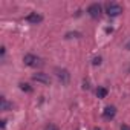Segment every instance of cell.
<instances>
[{
    "label": "cell",
    "instance_id": "8fae6325",
    "mask_svg": "<svg viewBox=\"0 0 130 130\" xmlns=\"http://www.w3.org/2000/svg\"><path fill=\"white\" fill-rule=\"evenodd\" d=\"M92 64H93V66H100V64H101V57H95Z\"/></svg>",
    "mask_w": 130,
    "mask_h": 130
},
{
    "label": "cell",
    "instance_id": "e0dca14e",
    "mask_svg": "<svg viewBox=\"0 0 130 130\" xmlns=\"http://www.w3.org/2000/svg\"><path fill=\"white\" fill-rule=\"evenodd\" d=\"M93 130H101V128H93Z\"/></svg>",
    "mask_w": 130,
    "mask_h": 130
},
{
    "label": "cell",
    "instance_id": "9a60e30c",
    "mask_svg": "<svg viewBox=\"0 0 130 130\" xmlns=\"http://www.w3.org/2000/svg\"><path fill=\"white\" fill-rule=\"evenodd\" d=\"M71 35H72V34H66V37H71ZM74 35H75V37H81V34H78V32H75Z\"/></svg>",
    "mask_w": 130,
    "mask_h": 130
},
{
    "label": "cell",
    "instance_id": "277c9868",
    "mask_svg": "<svg viewBox=\"0 0 130 130\" xmlns=\"http://www.w3.org/2000/svg\"><path fill=\"white\" fill-rule=\"evenodd\" d=\"M32 80L37 81V83H41V84H44V86L51 84V78H49L46 74H43V72H37V74H34V75H32Z\"/></svg>",
    "mask_w": 130,
    "mask_h": 130
},
{
    "label": "cell",
    "instance_id": "9c48e42d",
    "mask_svg": "<svg viewBox=\"0 0 130 130\" xmlns=\"http://www.w3.org/2000/svg\"><path fill=\"white\" fill-rule=\"evenodd\" d=\"M0 103H2V110H8L9 107H12V104H9V103L6 101V98H5V96H2Z\"/></svg>",
    "mask_w": 130,
    "mask_h": 130
},
{
    "label": "cell",
    "instance_id": "7c38bea8",
    "mask_svg": "<svg viewBox=\"0 0 130 130\" xmlns=\"http://www.w3.org/2000/svg\"><path fill=\"white\" fill-rule=\"evenodd\" d=\"M44 130H58V127H57V125H54V124H49Z\"/></svg>",
    "mask_w": 130,
    "mask_h": 130
},
{
    "label": "cell",
    "instance_id": "3957f363",
    "mask_svg": "<svg viewBox=\"0 0 130 130\" xmlns=\"http://www.w3.org/2000/svg\"><path fill=\"white\" fill-rule=\"evenodd\" d=\"M101 12H103V8H101L100 3H92V5H89V8H87V14H89L92 19H98V17L101 15Z\"/></svg>",
    "mask_w": 130,
    "mask_h": 130
},
{
    "label": "cell",
    "instance_id": "ba28073f",
    "mask_svg": "<svg viewBox=\"0 0 130 130\" xmlns=\"http://www.w3.org/2000/svg\"><path fill=\"white\" fill-rule=\"evenodd\" d=\"M96 96L98 98H106L107 96V89L106 87H98L96 89Z\"/></svg>",
    "mask_w": 130,
    "mask_h": 130
},
{
    "label": "cell",
    "instance_id": "52a82bcc",
    "mask_svg": "<svg viewBox=\"0 0 130 130\" xmlns=\"http://www.w3.org/2000/svg\"><path fill=\"white\" fill-rule=\"evenodd\" d=\"M115 115H116V107H115V106H107V107L104 109V112H103V116H104L106 119H113Z\"/></svg>",
    "mask_w": 130,
    "mask_h": 130
},
{
    "label": "cell",
    "instance_id": "5bb4252c",
    "mask_svg": "<svg viewBox=\"0 0 130 130\" xmlns=\"http://www.w3.org/2000/svg\"><path fill=\"white\" fill-rule=\"evenodd\" d=\"M121 130H130V127L125 125V124H122V125H121Z\"/></svg>",
    "mask_w": 130,
    "mask_h": 130
},
{
    "label": "cell",
    "instance_id": "6da1fadb",
    "mask_svg": "<svg viewBox=\"0 0 130 130\" xmlns=\"http://www.w3.org/2000/svg\"><path fill=\"white\" fill-rule=\"evenodd\" d=\"M23 63L26 64V66H29V68H38V66H41V64H43V61L38 57L32 55V54H26L23 57Z\"/></svg>",
    "mask_w": 130,
    "mask_h": 130
},
{
    "label": "cell",
    "instance_id": "8992f818",
    "mask_svg": "<svg viewBox=\"0 0 130 130\" xmlns=\"http://www.w3.org/2000/svg\"><path fill=\"white\" fill-rule=\"evenodd\" d=\"M26 22L31 23V25H38V23L43 22V15L38 14V12H31V14L26 17Z\"/></svg>",
    "mask_w": 130,
    "mask_h": 130
},
{
    "label": "cell",
    "instance_id": "2e32d148",
    "mask_svg": "<svg viewBox=\"0 0 130 130\" xmlns=\"http://www.w3.org/2000/svg\"><path fill=\"white\" fill-rule=\"evenodd\" d=\"M125 47H127V49H128V51H130V41H128V43H127V44H125Z\"/></svg>",
    "mask_w": 130,
    "mask_h": 130
},
{
    "label": "cell",
    "instance_id": "30bf717a",
    "mask_svg": "<svg viewBox=\"0 0 130 130\" xmlns=\"http://www.w3.org/2000/svg\"><path fill=\"white\" fill-rule=\"evenodd\" d=\"M20 89L25 90V92H32V87H31L28 83H20Z\"/></svg>",
    "mask_w": 130,
    "mask_h": 130
},
{
    "label": "cell",
    "instance_id": "7a4b0ae2",
    "mask_svg": "<svg viewBox=\"0 0 130 130\" xmlns=\"http://www.w3.org/2000/svg\"><path fill=\"white\" fill-rule=\"evenodd\" d=\"M106 12H107V15H110V17H116V15H119L121 12H122V8H121V5L119 3H107L106 5Z\"/></svg>",
    "mask_w": 130,
    "mask_h": 130
},
{
    "label": "cell",
    "instance_id": "5b68a950",
    "mask_svg": "<svg viewBox=\"0 0 130 130\" xmlns=\"http://www.w3.org/2000/svg\"><path fill=\"white\" fill-rule=\"evenodd\" d=\"M55 72H57L55 75H57V78L60 80L61 84H68V83H69V77H71V75H69V72H68L66 69H57Z\"/></svg>",
    "mask_w": 130,
    "mask_h": 130
},
{
    "label": "cell",
    "instance_id": "4fadbf2b",
    "mask_svg": "<svg viewBox=\"0 0 130 130\" xmlns=\"http://www.w3.org/2000/svg\"><path fill=\"white\" fill-rule=\"evenodd\" d=\"M83 89H89V81L87 80H83Z\"/></svg>",
    "mask_w": 130,
    "mask_h": 130
}]
</instances>
